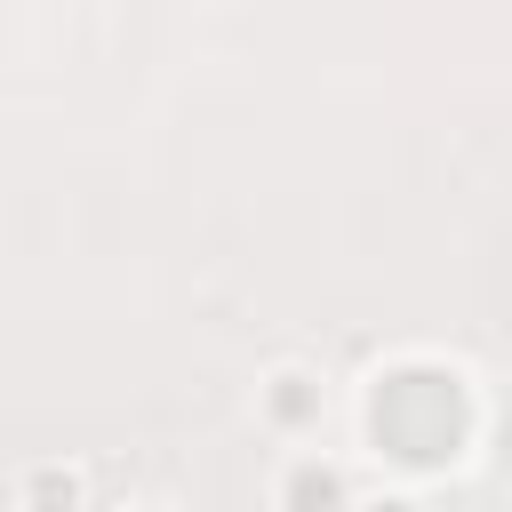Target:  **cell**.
<instances>
[{
    "label": "cell",
    "mask_w": 512,
    "mask_h": 512,
    "mask_svg": "<svg viewBox=\"0 0 512 512\" xmlns=\"http://www.w3.org/2000/svg\"><path fill=\"white\" fill-rule=\"evenodd\" d=\"M256 408H264V424L272 432H312L320 424V408H328V392H320V376L312 368H272L264 384H256Z\"/></svg>",
    "instance_id": "1"
},
{
    "label": "cell",
    "mask_w": 512,
    "mask_h": 512,
    "mask_svg": "<svg viewBox=\"0 0 512 512\" xmlns=\"http://www.w3.org/2000/svg\"><path fill=\"white\" fill-rule=\"evenodd\" d=\"M272 504H280V512H352V488H344V472H336L328 456H288Z\"/></svg>",
    "instance_id": "2"
},
{
    "label": "cell",
    "mask_w": 512,
    "mask_h": 512,
    "mask_svg": "<svg viewBox=\"0 0 512 512\" xmlns=\"http://www.w3.org/2000/svg\"><path fill=\"white\" fill-rule=\"evenodd\" d=\"M80 504H88L80 464L40 456V464H24V472H16V512H80Z\"/></svg>",
    "instance_id": "3"
},
{
    "label": "cell",
    "mask_w": 512,
    "mask_h": 512,
    "mask_svg": "<svg viewBox=\"0 0 512 512\" xmlns=\"http://www.w3.org/2000/svg\"><path fill=\"white\" fill-rule=\"evenodd\" d=\"M360 512H424V504H416V496H368Z\"/></svg>",
    "instance_id": "4"
},
{
    "label": "cell",
    "mask_w": 512,
    "mask_h": 512,
    "mask_svg": "<svg viewBox=\"0 0 512 512\" xmlns=\"http://www.w3.org/2000/svg\"><path fill=\"white\" fill-rule=\"evenodd\" d=\"M136 512H176V504H136Z\"/></svg>",
    "instance_id": "5"
}]
</instances>
